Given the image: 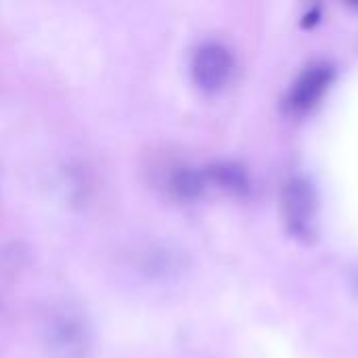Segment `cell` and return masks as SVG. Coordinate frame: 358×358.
Segmentation results:
<instances>
[{"instance_id": "1", "label": "cell", "mask_w": 358, "mask_h": 358, "mask_svg": "<svg viewBox=\"0 0 358 358\" xmlns=\"http://www.w3.org/2000/svg\"><path fill=\"white\" fill-rule=\"evenodd\" d=\"M44 344L50 358H88L92 336L82 308L73 302H61L44 319Z\"/></svg>"}, {"instance_id": "2", "label": "cell", "mask_w": 358, "mask_h": 358, "mask_svg": "<svg viewBox=\"0 0 358 358\" xmlns=\"http://www.w3.org/2000/svg\"><path fill=\"white\" fill-rule=\"evenodd\" d=\"M233 71H235V59L222 42L208 40L197 46L191 61V73L201 90L206 92L222 90L231 82Z\"/></svg>"}, {"instance_id": "3", "label": "cell", "mask_w": 358, "mask_h": 358, "mask_svg": "<svg viewBox=\"0 0 358 358\" xmlns=\"http://www.w3.org/2000/svg\"><path fill=\"white\" fill-rule=\"evenodd\" d=\"M283 214L294 235H310L317 216V197L308 180L292 178L283 189Z\"/></svg>"}, {"instance_id": "4", "label": "cell", "mask_w": 358, "mask_h": 358, "mask_svg": "<svg viewBox=\"0 0 358 358\" xmlns=\"http://www.w3.org/2000/svg\"><path fill=\"white\" fill-rule=\"evenodd\" d=\"M329 80H331V71L325 65H315L306 69L292 88V105L298 109L313 107L323 96L325 88L329 86Z\"/></svg>"}, {"instance_id": "5", "label": "cell", "mask_w": 358, "mask_h": 358, "mask_svg": "<svg viewBox=\"0 0 358 358\" xmlns=\"http://www.w3.org/2000/svg\"><path fill=\"white\" fill-rule=\"evenodd\" d=\"M208 178L214 180L218 187H222L224 191L229 193H235V195H243L248 189H250V180H248V174L241 166L237 164H218V166H212L208 170Z\"/></svg>"}, {"instance_id": "6", "label": "cell", "mask_w": 358, "mask_h": 358, "mask_svg": "<svg viewBox=\"0 0 358 358\" xmlns=\"http://www.w3.org/2000/svg\"><path fill=\"white\" fill-rule=\"evenodd\" d=\"M203 185H206V176L199 174L197 170H189V168H182L180 172L174 174L172 178V189L178 197H185V199H191V197H197L201 191H203Z\"/></svg>"}]
</instances>
